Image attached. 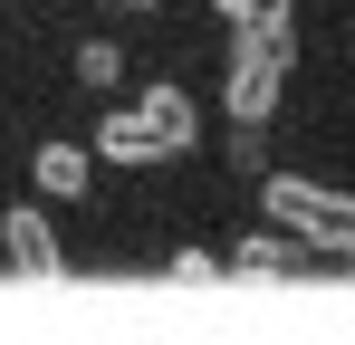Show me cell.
<instances>
[{"mask_svg": "<svg viewBox=\"0 0 355 345\" xmlns=\"http://www.w3.org/2000/svg\"><path fill=\"white\" fill-rule=\"evenodd\" d=\"M288 96H297V19L221 39V125L269 134V125L288 115Z\"/></svg>", "mask_w": 355, "mask_h": 345, "instance_id": "1", "label": "cell"}, {"mask_svg": "<svg viewBox=\"0 0 355 345\" xmlns=\"http://www.w3.org/2000/svg\"><path fill=\"white\" fill-rule=\"evenodd\" d=\"M259 221L288 230L307 259L355 269V192H346V182H317V172H269V182H259Z\"/></svg>", "mask_w": 355, "mask_h": 345, "instance_id": "2", "label": "cell"}, {"mask_svg": "<svg viewBox=\"0 0 355 345\" xmlns=\"http://www.w3.org/2000/svg\"><path fill=\"white\" fill-rule=\"evenodd\" d=\"M135 115H144V134L164 144V163H182V154H202V96H192L182 77H144V96H135Z\"/></svg>", "mask_w": 355, "mask_h": 345, "instance_id": "3", "label": "cell"}, {"mask_svg": "<svg viewBox=\"0 0 355 345\" xmlns=\"http://www.w3.org/2000/svg\"><path fill=\"white\" fill-rule=\"evenodd\" d=\"M0 259H10L19 278H58L67 269V240H58V221H49V202H10V211H0Z\"/></svg>", "mask_w": 355, "mask_h": 345, "instance_id": "4", "label": "cell"}, {"mask_svg": "<svg viewBox=\"0 0 355 345\" xmlns=\"http://www.w3.org/2000/svg\"><path fill=\"white\" fill-rule=\"evenodd\" d=\"M87 154H96V163H116V172H154V163H164V144L144 134V115H135V96L96 115V134H87Z\"/></svg>", "mask_w": 355, "mask_h": 345, "instance_id": "5", "label": "cell"}, {"mask_svg": "<svg viewBox=\"0 0 355 345\" xmlns=\"http://www.w3.org/2000/svg\"><path fill=\"white\" fill-rule=\"evenodd\" d=\"M29 182H39V202H87V192H96V154L67 144V134H49V144L29 154Z\"/></svg>", "mask_w": 355, "mask_h": 345, "instance_id": "6", "label": "cell"}, {"mask_svg": "<svg viewBox=\"0 0 355 345\" xmlns=\"http://www.w3.org/2000/svg\"><path fill=\"white\" fill-rule=\"evenodd\" d=\"M297 259H307V249H297L288 230H250V240L231 249V269H240V278H288Z\"/></svg>", "mask_w": 355, "mask_h": 345, "instance_id": "7", "label": "cell"}, {"mask_svg": "<svg viewBox=\"0 0 355 345\" xmlns=\"http://www.w3.org/2000/svg\"><path fill=\"white\" fill-rule=\"evenodd\" d=\"M67 77H77L87 96H116L125 87V48L116 39H77V48H67Z\"/></svg>", "mask_w": 355, "mask_h": 345, "instance_id": "8", "label": "cell"}, {"mask_svg": "<svg viewBox=\"0 0 355 345\" xmlns=\"http://www.w3.org/2000/svg\"><path fill=\"white\" fill-rule=\"evenodd\" d=\"M211 10V29L221 39H240V29H279V19H297V0H202Z\"/></svg>", "mask_w": 355, "mask_h": 345, "instance_id": "9", "label": "cell"}, {"mask_svg": "<svg viewBox=\"0 0 355 345\" xmlns=\"http://www.w3.org/2000/svg\"><path fill=\"white\" fill-rule=\"evenodd\" d=\"M221 172H250V182H269V134H250V125H231V134H221Z\"/></svg>", "mask_w": 355, "mask_h": 345, "instance_id": "10", "label": "cell"}, {"mask_svg": "<svg viewBox=\"0 0 355 345\" xmlns=\"http://www.w3.org/2000/svg\"><path fill=\"white\" fill-rule=\"evenodd\" d=\"M164 269H173L182 288H211V278H221V269H231V259H221V249H173Z\"/></svg>", "mask_w": 355, "mask_h": 345, "instance_id": "11", "label": "cell"}, {"mask_svg": "<svg viewBox=\"0 0 355 345\" xmlns=\"http://www.w3.org/2000/svg\"><path fill=\"white\" fill-rule=\"evenodd\" d=\"M96 10H106V19H154L164 0H96Z\"/></svg>", "mask_w": 355, "mask_h": 345, "instance_id": "12", "label": "cell"}, {"mask_svg": "<svg viewBox=\"0 0 355 345\" xmlns=\"http://www.w3.org/2000/svg\"><path fill=\"white\" fill-rule=\"evenodd\" d=\"M346 67H355V10H346Z\"/></svg>", "mask_w": 355, "mask_h": 345, "instance_id": "13", "label": "cell"}]
</instances>
